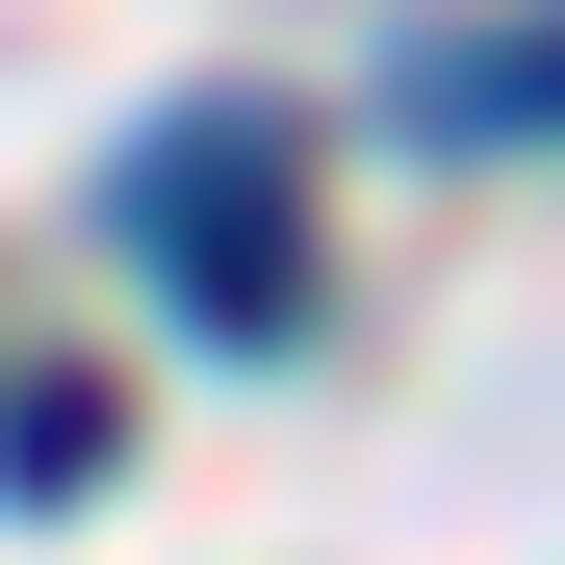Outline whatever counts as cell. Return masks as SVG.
Instances as JSON below:
<instances>
[{
	"label": "cell",
	"instance_id": "1",
	"mask_svg": "<svg viewBox=\"0 0 565 565\" xmlns=\"http://www.w3.org/2000/svg\"><path fill=\"white\" fill-rule=\"evenodd\" d=\"M104 206H129V257H154L232 360L309 334V104H180V129L104 154Z\"/></svg>",
	"mask_w": 565,
	"mask_h": 565
},
{
	"label": "cell",
	"instance_id": "2",
	"mask_svg": "<svg viewBox=\"0 0 565 565\" xmlns=\"http://www.w3.org/2000/svg\"><path fill=\"white\" fill-rule=\"evenodd\" d=\"M412 129H437V154L565 129V0H540V26H437V52H412Z\"/></svg>",
	"mask_w": 565,
	"mask_h": 565
},
{
	"label": "cell",
	"instance_id": "3",
	"mask_svg": "<svg viewBox=\"0 0 565 565\" xmlns=\"http://www.w3.org/2000/svg\"><path fill=\"white\" fill-rule=\"evenodd\" d=\"M104 462H129V386H104V360H26V386H0V489H26V514H77Z\"/></svg>",
	"mask_w": 565,
	"mask_h": 565
}]
</instances>
